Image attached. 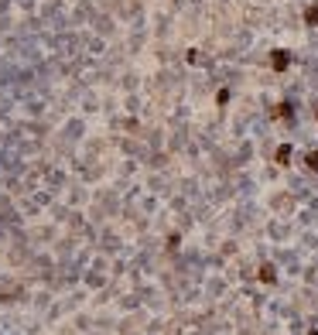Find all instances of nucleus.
<instances>
[{
	"label": "nucleus",
	"instance_id": "obj_1",
	"mask_svg": "<svg viewBox=\"0 0 318 335\" xmlns=\"http://www.w3.org/2000/svg\"><path fill=\"white\" fill-rule=\"evenodd\" d=\"M270 65H274L277 72H284L291 65V58H288V52H274V58H270Z\"/></svg>",
	"mask_w": 318,
	"mask_h": 335
},
{
	"label": "nucleus",
	"instance_id": "obj_2",
	"mask_svg": "<svg viewBox=\"0 0 318 335\" xmlns=\"http://www.w3.org/2000/svg\"><path fill=\"white\" fill-rule=\"evenodd\" d=\"M260 280H263V284H274V280H277V270H274L270 264H263V267H260Z\"/></svg>",
	"mask_w": 318,
	"mask_h": 335
},
{
	"label": "nucleus",
	"instance_id": "obj_3",
	"mask_svg": "<svg viewBox=\"0 0 318 335\" xmlns=\"http://www.w3.org/2000/svg\"><path fill=\"white\" fill-rule=\"evenodd\" d=\"M288 161H291V147H288V144H284V147L277 151V164H288Z\"/></svg>",
	"mask_w": 318,
	"mask_h": 335
},
{
	"label": "nucleus",
	"instance_id": "obj_4",
	"mask_svg": "<svg viewBox=\"0 0 318 335\" xmlns=\"http://www.w3.org/2000/svg\"><path fill=\"white\" fill-rule=\"evenodd\" d=\"M274 116H284V120H288V116H291V103H281V106L274 110Z\"/></svg>",
	"mask_w": 318,
	"mask_h": 335
},
{
	"label": "nucleus",
	"instance_id": "obj_5",
	"mask_svg": "<svg viewBox=\"0 0 318 335\" xmlns=\"http://www.w3.org/2000/svg\"><path fill=\"white\" fill-rule=\"evenodd\" d=\"M304 161H308V167H311V171H318V151H311Z\"/></svg>",
	"mask_w": 318,
	"mask_h": 335
},
{
	"label": "nucleus",
	"instance_id": "obj_6",
	"mask_svg": "<svg viewBox=\"0 0 318 335\" xmlns=\"http://www.w3.org/2000/svg\"><path fill=\"white\" fill-rule=\"evenodd\" d=\"M304 21H308V24H318V7H311V11L304 14Z\"/></svg>",
	"mask_w": 318,
	"mask_h": 335
},
{
	"label": "nucleus",
	"instance_id": "obj_7",
	"mask_svg": "<svg viewBox=\"0 0 318 335\" xmlns=\"http://www.w3.org/2000/svg\"><path fill=\"white\" fill-rule=\"evenodd\" d=\"M311 335H318V332H311Z\"/></svg>",
	"mask_w": 318,
	"mask_h": 335
}]
</instances>
